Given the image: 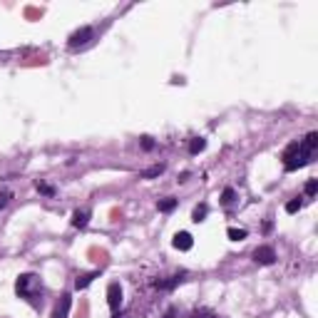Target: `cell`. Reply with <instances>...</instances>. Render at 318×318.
Returning a JSON list of instances; mask_svg holds the SVG:
<instances>
[{"instance_id": "13", "label": "cell", "mask_w": 318, "mask_h": 318, "mask_svg": "<svg viewBox=\"0 0 318 318\" xmlns=\"http://www.w3.org/2000/svg\"><path fill=\"white\" fill-rule=\"evenodd\" d=\"M162 172H164V167H162V164H157V167L147 169V172H142V179H150V177H159Z\"/></svg>"}, {"instance_id": "14", "label": "cell", "mask_w": 318, "mask_h": 318, "mask_svg": "<svg viewBox=\"0 0 318 318\" xmlns=\"http://www.w3.org/2000/svg\"><path fill=\"white\" fill-rule=\"evenodd\" d=\"M229 239H234V241H241V239H246V231L243 229H229Z\"/></svg>"}, {"instance_id": "10", "label": "cell", "mask_w": 318, "mask_h": 318, "mask_svg": "<svg viewBox=\"0 0 318 318\" xmlns=\"http://www.w3.org/2000/svg\"><path fill=\"white\" fill-rule=\"evenodd\" d=\"M94 279H97V271H94V274H82V276H77L75 286H77V288H87Z\"/></svg>"}, {"instance_id": "21", "label": "cell", "mask_w": 318, "mask_h": 318, "mask_svg": "<svg viewBox=\"0 0 318 318\" xmlns=\"http://www.w3.org/2000/svg\"><path fill=\"white\" fill-rule=\"evenodd\" d=\"M189 318H216L214 313H209V311H197V313H191Z\"/></svg>"}, {"instance_id": "4", "label": "cell", "mask_w": 318, "mask_h": 318, "mask_svg": "<svg viewBox=\"0 0 318 318\" xmlns=\"http://www.w3.org/2000/svg\"><path fill=\"white\" fill-rule=\"evenodd\" d=\"M254 259H256V263H263V266H268V263L276 261V251H274L271 246H259V249L254 251Z\"/></svg>"}, {"instance_id": "20", "label": "cell", "mask_w": 318, "mask_h": 318, "mask_svg": "<svg viewBox=\"0 0 318 318\" xmlns=\"http://www.w3.org/2000/svg\"><path fill=\"white\" fill-rule=\"evenodd\" d=\"M38 191H42V194H47V197H53L55 194V189L47 187V184H42V182H38Z\"/></svg>"}, {"instance_id": "16", "label": "cell", "mask_w": 318, "mask_h": 318, "mask_svg": "<svg viewBox=\"0 0 318 318\" xmlns=\"http://www.w3.org/2000/svg\"><path fill=\"white\" fill-rule=\"evenodd\" d=\"M231 202H234V189L229 187V189H224V194H222V204H231Z\"/></svg>"}, {"instance_id": "2", "label": "cell", "mask_w": 318, "mask_h": 318, "mask_svg": "<svg viewBox=\"0 0 318 318\" xmlns=\"http://www.w3.org/2000/svg\"><path fill=\"white\" fill-rule=\"evenodd\" d=\"M15 291H18V296L20 299H25V301H30L33 306H38L40 296H42V283H40L38 276H33V274H22L18 279V283H15Z\"/></svg>"}, {"instance_id": "6", "label": "cell", "mask_w": 318, "mask_h": 318, "mask_svg": "<svg viewBox=\"0 0 318 318\" xmlns=\"http://www.w3.org/2000/svg\"><path fill=\"white\" fill-rule=\"evenodd\" d=\"M172 243H174V249H179V251H189V249L194 246V239H191V234H187V231H179Z\"/></svg>"}, {"instance_id": "12", "label": "cell", "mask_w": 318, "mask_h": 318, "mask_svg": "<svg viewBox=\"0 0 318 318\" xmlns=\"http://www.w3.org/2000/svg\"><path fill=\"white\" fill-rule=\"evenodd\" d=\"M204 147H206V142L202 139V137H197V139H191V144H189V152H191V154H199V152L204 150Z\"/></svg>"}, {"instance_id": "18", "label": "cell", "mask_w": 318, "mask_h": 318, "mask_svg": "<svg viewBox=\"0 0 318 318\" xmlns=\"http://www.w3.org/2000/svg\"><path fill=\"white\" fill-rule=\"evenodd\" d=\"M299 209H301V199H291V202L286 204V211H288V214H296Z\"/></svg>"}, {"instance_id": "8", "label": "cell", "mask_w": 318, "mask_h": 318, "mask_svg": "<svg viewBox=\"0 0 318 318\" xmlns=\"http://www.w3.org/2000/svg\"><path fill=\"white\" fill-rule=\"evenodd\" d=\"M70 306H72V299L65 293V296L60 299V303H57V308H55V318H67V313H70Z\"/></svg>"}, {"instance_id": "15", "label": "cell", "mask_w": 318, "mask_h": 318, "mask_svg": "<svg viewBox=\"0 0 318 318\" xmlns=\"http://www.w3.org/2000/svg\"><path fill=\"white\" fill-rule=\"evenodd\" d=\"M159 211H172L174 206H177V199H164V202H159Z\"/></svg>"}, {"instance_id": "7", "label": "cell", "mask_w": 318, "mask_h": 318, "mask_svg": "<svg viewBox=\"0 0 318 318\" xmlns=\"http://www.w3.org/2000/svg\"><path fill=\"white\" fill-rule=\"evenodd\" d=\"M182 281H184V274H174V276H167V279L157 281V288H159V291H169V288L179 286Z\"/></svg>"}, {"instance_id": "3", "label": "cell", "mask_w": 318, "mask_h": 318, "mask_svg": "<svg viewBox=\"0 0 318 318\" xmlns=\"http://www.w3.org/2000/svg\"><path fill=\"white\" fill-rule=\"evenodd\" d=\"M94 30L92 28H80L77 33H72L70 35V47H80V45H87L90 40H92Z\"/></svg>"}, {"instance_id": "5", "label": "cell", "mask_w": 318, "mask_h": 318, "mask_svg": "<svg viewBox=\"0 0 318 318\" xmlns=\"http://www.w3.org/2000/svg\"><path fill=\"white\" fill-rule=\"evenodd\" d=\"M107 303H110L112 311H119V306H122V288H119V283H110V288H107Z\"/></svg>"}, {"instance_id": "23", "label": "cell", "mask_w": 318, "mask_h": 318, "mask_svg": "<svg viewBox=\"0 0 318 318\" xmlns=\"http://www.w3.org/2000/svg\"><path fill=\"white\" fill-rule=\"evenodd\" d=\"M112 318H127V316H112Z\"/></svg>"}, {"instance_id": "22", "label": "cell", "mask_w": 318, "mask_h": 318, "mask_svg": "<svg viewBox=\"0 0 318 318\" xmlns=\"http://www.w3.org/2000/svg\"><path fill=\"white\" fill-rule=\"evenodd\" d=\"M142 147H144V150H152V147H154L152 137H142Z\"/></svg>"}, {"instance_id": "17", "label": "cell", "mask_w": 318, "mask_h": 318, "mask_svg": "<svg viewBox=\"0 0 318 318\" xmlns=\"http://www.w3.org/2000/svg\"><path fill=\"white\" fill-rule=\"evenodd\" d=\"M318 189V179H308V184H306V197H313Z\"/></svg>"}, {"instance_id": "9", "label": "cell", "mask_w": 318, "mask_h": 318, "mask_svg": "<svg viewBox=\"0 0 318 318\" xmlns=\"http://www.w3.org/2000/svg\"><path fill=\"white\" fill-rule=\"evenodd\" d=\"M87 222H90V209H80L72 214V226H77V229H85Z\"/></svg>"}, {"instance_id": "11", "label": "cell", "mask_w": 318, "mask_h": 318, "mask_svg": "<svg viewBox=\"0 0 318 318\" xmlns=\"http://www.w3.org/2000/svg\"><path fill=\"white\" fill-rule=\"evenodd\" d=\"M206 214H209V206H206V204H199L197 209H194V222H197V224H199V222H204Z\"/></svg>"}, {"instance_id": "19", "label": "cell", "mask_w": 318, "mask_h": 318, "mask_svg": "<svg viewBox=\"0 0 318 318\" xmlns=\"http://www.w3.org/2000/svg\"><path fill=\"white\" fill-rule=\"evenodd\" d=\"M10 199H13L10 191H0V209H5V206L10 204Z\"/></svg>"}, {"instance_id": "1", "label": "cell", "mask_w": 318, "mask_h": 318, "mask_svg": "<svg viewBox=\"0 0 318 318\" xmlns=\"http://www.w3.org/2000/svg\"><path fill=\"white\" fill-rule=\"evenodd\" d=\"M316 147H318L316 132L306 134V139H301V142H291V144L283 150V167H286V172H296V169L306 167V164L313 159Z\"/></svg>"}]
</instances>
